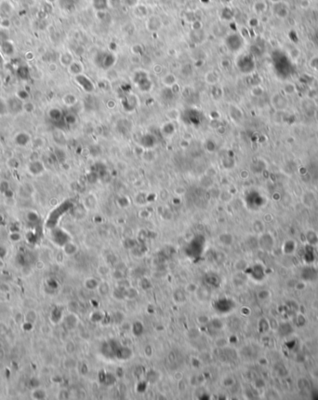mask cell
Returning a JSON list of instances; mask_svg holds the SVG:
<instances>
[{
  "mask_svg": "<svg viewBox=\"0 0 318 400\" xmlns=\"http://www.w3.org/2000/svg\"><path fill=\"white\" fill-rule=\"evenodd\" d=\"M116 57L113 52H100L96 57H95V64L96 66L103 70H107L116 64Z\"/></svg>",
  "mask_w": 318,
  "mask_h": 400,
  "instance_id": "1",
  "label": "cell"
},
{
  "mask_svg": "<svg viewBox=\"0 0 318 400\" xmlns=\"http://www.w3.org/2000/svg\"><path fill=\"white\" fill-rule=\"evenodd\" d=\"M134 82L141 91H149L152 89L153 82L149 75L144 71H138L134 75Z\"/></svg>",
  "mask_w": 318,
  "mask_h": 400,
  "instance_id": "2",
  "label": "cell"
},
{
  "mask_svg": "<svg viewBox=\"0 0 318 400\" xmlns=\"http://www.w3.org/2000/svg\"><path fill=\"white\" fill-rule=\"evenodd\" d=\"M242 45H243L242 37L237 34L228 35L225 38V46L229 51L233 52L239 51V49L242 48Z\"/></svg>",
  "mask_w": 318,
  "mask_h": 400,
  "instance_id": "3",
  "label": "cell"
},
{
  "mask_svg": "<svg viewBox=\"0 0 318 400\" xmlns=\"http://www.w3.org/2000/svg\"><path fill=\"white\" fill-rule=\"evenodd\" d=\"M75 80L81 86V88L84 91H86L87 92H91V91H94V84H93V82L88 77H86L85 75L80 74V75L75 76Z\"/></svg>",
  "mask_w": 318,
  "mask_h": 400,
  "instance_id": "4",
  "label": "cell"
},
{
  "mask_svg": "<svg viewBox=\"0 0 318 400\" xmlns=\"http://www.w3.org/2000/svg\"><path fill=\"white\" fill-rule=\"evenodd\" d=\"M161 21H160V18H158V17H156V16H152L148 21H147V28L151 31V32H154V31H156V30H158L160 27H161Z\"/></svg>",
  "mask_w": 318,
  "mask_h": 400,
  "instance_id": "5",
  "label": "cell"
},
{
  "mask_svg": "<svg viewBox=\"0 0 318 400\" xmlns=\"http://www.w3.org/2000/svg\"><path fill=\"white\" fill-rule=\"evenodd\" d=\"M67 68H68L69 73L74 75V77L77 75L83 74V70H84V67H83L82 63L77 62V61H74Z\"/></svg>",
  "mask_w": 318,
  "mask_h": 400,
  "instance_id": "6",
  "label": "cell"
},
{
  "mask_svg": "<svg viewBox=\"0 0 318 400\" xmlns=\"http://www.w3.org/2000/svg\"><path fill=\"white\" fill-rule=\"evenodd\" d=\"M176 82H177V77H175V75L171 73H168L162 77V83L164 84V86L168 88H172L176 84Z\"/></svg>",
  "mask_w": 318,
  "mask_h": 400,
  "instance_id": "7",
  "label": "cell"
},
{
  "mask_svg": "<svg viewBox=\"0 0 318 400\" xmlns=\"http://www.w3.org/2000/svg\"><path fill=\"white\" fill-rule=\"evenodd\" d=\"M108 0H92V6L97 11H105L108 8Z\"/></svg>",
  "mask_w": 318,
  "mask_h": 400,
  "instance_id": "8",
  "label": "cell"
},
{
  "mask_svg": "<svg viewBox=\"0 0 318 400\" xmlns=\"http://www.w3.org/2000/svg\"><path fill=\"white\" fill-rule=\"evenodd\" d=\"M74 61V60L73 58V55L70 52H64L60 56V62L64 67H68Z\"/></svg>",
  "mask_w": 318,
  "mask_h": 400,
  "instance_id": "9",
  "label": "cell"
},
{
  "mask_svg": "<svg viewBox=\"0 0 318 400\" xmlns=\"http://www.w3.org/2000/svg\"><path fill=\"white\" fill-rule=\"evenodd\" d=\"M78 248L77 246L74 244V243H67L65 244L64 246V254H66L67 256H73L77 252Z\"/></svg>",
  "mask_w": 318,
  "mask_h": 400,
  "instance_id": "10",
  "label": "cell"
},
{
  "mask_svg": "<svg viewBox=\"0 0 318 400\" xmlns=\"http://www.w3.org/2000/svg\"><path fill=\"white\" fill-rule=\"evenodd\" d=\"M134 14L138 18H143L147 15V7L143 5H137L134 7Z\"/></svg>",
  "mask_w": 318,
  "mask_h": 400,
  "instance_id": "11",
  "label": "cell"
},
{
  "mask_svg": "<svg viewBox=\"0 0 318 400\" xmlns=\"http://www.w3.org/2000/svg\"><path fill=\"white\" fill-rule=\"evenodd\" d=\"M205 78H206V81L208 84L214 85V84H216V83L218 82V80H219V76H218V74H216L214 71H209V72H207V73L206 74Z\"/></svg>",
  "mask_w": 318,
  "mask_h": 400,
  "instance_id": "12",
  "label": "cell"
},
{
  "mask_svg": "<svg viewBox=\"0 0 318 400\" xmlns=\"http://www.w3.org/2000/svg\"><path fill=\"white\" fill-rule=\"evenodd\" d=\"M36 319H37V314L34 310H29L26 313V314L24 315V321L32 323V324H35Z\"/></svg>",
  "mask_w": 318,
  "mask_h": 400,
  "instance_id": "13",
  "label": "cell"
},
{
  "mask_svg": "<svg viewBox=\"0 0 318 400\" xmlns=\"http://www.w3.org/2000/svg\"><path fill=\"white\" fill-rule=\"evenodd\" d=\"M46 397H47V393L43 389L37 388V389L34 390L32 393V398L34 399H44V398H46Z\"/></svg>",
  "mask_w": 318,
  "mask_h": 400,
  "instance_id": "14",
  "label": "cell"
},
{
  "mask_svg": "<svg viewBox=\"0 0 318 400\" xmlns=\"http://www.w3.org/2000/svg\"><path fill=\"white\" fill-rule=\"evenodd\" d=\"M219 239H220L221 243H222L225 245H230L233 243V237L231 234H228V233H224V234L220 235Z\"/></svg>",
  "mask_w": 318,
  "mask_h": 400,
  "instance_id": "15",
  "label": "cell"
},
{
  "mask_svg": "<svg viewBox=\"0 0 318 400\" xmlns=\"http://www.w3.org/2000/svg\"><path fill=\"white\" fill-rule=\"evenodd\" d=\"M63 100H64V103L65 105H67V106H73V105H74L75 103H76V97L74 95V94H72V93H68V94H66L65 96H64V98H63Z\"/></svg>",
  "mask_w": 318,
  "mask_h": 400,
  "instance_id": "16",
  "label": "cell"
},
{
  "mask_svg": "<svg viewBox=\"0 0 318 400\" xmlns=\"http://www.w3.org/2000/svg\"><path fill=\"white\" fill-rule=\"evenodd\" d=\"M99 291H100V294H102V296L108 295L110 292V286H109L108 283H106V282L101 283L99 284Z\"/></svg>",
  "mask_w": 318,
  "mask_h": 400,
  "instance_id": "17",
  "label": "cell"
},
{
  "mask_svg": "<svg viewBox=\"0 0 318 400\" xmlns=\"http://www.w3.org/2000/svg\"><path fill=\"white\" fill-rule=\"evenodd\" d=\"M125 293H126V289L123 287L118 286L116 290H114V297L116 299H121L122 298H126L125 297Z\"/></svg>",
  "mask_w": 318,
  "mask_h": 400,
  "instance_id": "18",
  "label": "cell"
},
{
  "mask_svg": "<svg viewBox=\"0 0 318 400\" xmlns=\"http://www.w3.org/2000/svg\"><path fill=\"white\" fill-rule=\"evenodd\" d=\"M138 296V291L133 288V287H127L126 289V293H125V297L129 299H133Z\"/></svg>",
  "mask_w": 318,
  "mask_h": 400,
  "instance_id": "19",
  "label": "cell"
},
{
  "mask_svg": "<svg viewBox=\"0 0 318 400\" xmlns=\"http://www.w3.org/2000/svg\"><path fill=\"white\" fill-rule=\"evenodd\" d=\"M85 286H86L88 289L93 290V289H95L96 287H98V286H99V284H98V282H97L95 279H88V280L85 282Z\"/></svg>",
  "mask_w": 318,
  "mask_h": 400,
  "instance_id": "20",
  "label": "cell"
},
{
  "mask_svg": "<svg viewBox=\"0 0 318 400\" xmlns=\"http://www.w3.org/2000/svg\"><path fill=\"white\" fill-rule=\"evenodd\" d=\"M196 321H197V323H198V324H200V325H202V326H205V325H206V324H208V323L210 322V319H209V317H208L207 315H206V314H201V315H198V316H197Z\"/></svg>",
  "mask_w": 318,
  "mask_h": 400,
  "instance_id": "21",
  "label": "cell"
},
{
  "mask_svg": "<svg viewBox=\"0 0 318 400\" xmlns=\"http://www.w3.org/2000/svg\"><path fill=\"white\" fill-rule=\"evenodd\" d=\"M113 278L116 279V280H117V281H120V280L124 279L125 275H124L122 269H115V271L113 272Z\"/></svg>",
  "mask_w": 318,
  "mask_h": 400,
  "instance_id": "22",
  "label": "cell"
},
{
  "mask_svg": "<svg viewBox=\"0 0 318 400\" xmlns=\"http://www.w3.org/2000/svg\"><path fill=\"white\" fill-rule=\"evenodd\" d=\"M173 297H174V299H175V300L177 302H183L185 300V296H184V294L182 291H176L174 293Z\"/></svg>",
  "mask_w": 318,
  "mask_h": 400,
  "instance_id": "23",
  "label": "cell"
},
{
  "mask_svg": "<svg viewBox=\"0 0 318 400\" xmlns=\"http://www.w3.org/2000/svg\"><path fill=\"white\" fill-rule=\"evenodd\" d=\"M284 90H285V91H286L287 93H289V94L294 93V92H295V91H296V89H295V85H294V84H292V83H287V84H286V85H285V87H284Z\"/></svg>",
  "mask_w": 318,
  "mask_h": 400,
  "instance_id": "24",
  "label": "cell"
},
{
  "mask_svg": "<svg viewBox=\"0 0 318 400\" xmlns=\"http://www.w3.org/2000/svg\"><path fill=\"white\" fill-rule=\"evenodd\" d=\"M0 26H1L2 28H4V29H8V28L11 26V22H10V20H9V19H7V18H4V19H2V20H1V22H0Z\"/></svg>",
  "mask_w": 318,
  "mask_h": 400,
  "instance_id": "25",
  "label": "cell"
},
{
  "mask_svg": "<svg viewBox=\"0 0 318 400\" xmlns=\"http://www.w3.org/2000/svg\"><path fill=\"white\" fill-rule=\"evenodd\" d=\"M68 309H69V311H71L72 313H74L75 311H77V309H78V304H77V302H76V301H71V302H69V304H68Z\"/></svg>",
  "mask_w": 318,
  "mask_h": 400,
  "instance_id": "26",
  "label": "cell"
},
{
  "mask_svg": "<svg viewBox=\"0 0 318 400\" xmlns=\"http://www.w3.org/2000/svg\"><path fill=\"white\" fill-rule=\"evenodd\" d=\"M21 234H20V233H18V232H12V233L9 235V239H10L12 242H19V241L21 240Z\"/></svg>",
  "mask_w": 318,
  "mask_h": 400,
  "instance_id": "27",
  "label": "cell"
},
{
  "mask_svg": "<svg viewBox=\"0 0 318 400\" xmlns=\"http://www.w3.org/2000/svg\"><path fill=\"white\" fill-rule=\"evenodd\" d=\"M65 349H66V351L68 352V353H74V350H75V346H74V342H72V341H69V342H67V344H66V346H65Z\"/></svg>",
  "mask_w": 318,
  "mask_h": 400,
  "instance_id": "28",
  "label": "cell"
},
{
  "mask_svg": "<svg viewBox=\"0 0 318 400\" xmlns=\"http://www.w3.org/2000/svg\"><path fill=\"white\" fill-rule=\"evenodd\" d=\"M98 272L101 275H106L109 272V269L105 266H101L98 269Z\"/></svg>",
  "mask_w": 318,
  "mask_h": 400,
  "instance_id": "29",
  "label": "cell"
},
{
  "mask_svg": "<svg viewBox=\"0 0 318 400\" xmlns=\"http://www.w3.org/2000/svg\"><path fill=\"white\" fill-rule=\"evenodd\" d=\"M9 290H10V287L8 286V284H0V291H2L4 293H7Z\"/></svg>",
  "mask_w": 318,
  "mask_h": 400,
  "instance_id": "30",
  "label": "cell"
},
{
  "mask_svg": "<svg viewBox=\"0 0 318 400\" xmlns=\"http://www.w3.org/2000/svg\"><path fill=\"white\" fill-rule=\"evenodd\" d=\"M186 290H187L188 292H190V293L195 292V290H196V285H195L194 284H189L186 286Z\"/></svg>",
  "mask_w": 318,
  "mask_h": 400,
  "instance_id": "31",
  "label": "cell"
},
{
  "mask_svg": "<svg viewBox=\"0 0 318 400\" xmlns=\"http://www.w3.org/2000/svg\"><path fill=\"white\" fill-rule=\"evenodd\" d=\"M185 189L183 188V187H179V188H177L176 190H175V193L177 194V195H183L184 193H185Z\"/></svg>",
  "mask_w": 318,
  "mask_h": 400,
  "instance_id": "32",
  "label": "cell"
},
{
  "mask_svg": "<svg viewBox=\"0 0 318 400\" xmlns=\"http://www.w3.org/2000/svg\"><path fill=\"white\" fill-rule=\"evenodd\" d=\"M178 383H179V388H180V390L181 391H184L186 389V386H187L186 383L184 381H183V380L179 381Z\"/></svg>",
  "mask_w": 318,
  "mask_h": 400,
  "instance_id": "33",
  "label": "cell"
},
{
  "mask_svg": "<svg viewBox=\"0 0 318 400\" xmlns=\"http://www.w3.org/2000/svg\"><path fill=\"white\" fill-rule=\"evenodd\" d=\"M138 1L139 0H125V2L130 7H136L138 5Z\"/></svg>",
  "mask_w": 318,
  "mask_h": 400,
  "instance_id": "34",
  "label": "cell"
},
{
  "mask_svg": "<svg viewBox=\"0 0 318 400\" xmlns=\"http://www.w3.org/2000/svg\"><path fill=\"white\" fill-rule=\"evenodd\" d=\"M183 373H182V372H176V373L174 374V376H173V378H174L177 382H179V381L183 380Z\"/></svg>",
  "mask_w": 318,
  "mask_h": 400,
  "instance_id": "35",
  "label": "cell"
},
{
  "mask_svg": "<svg viewBox=\"0 0 318 400\" xmlns=\"http://www.w3.org/2000/svg\"><path fill=\"white\" fill-rule=\"evenodd\" d=\"M216 344H217V346H219V347H222V346H224L225 344H226V341L223 339V338H219L217 341H216Z\"/></svg>",
  "mask_w": 318,
  "mask_h": 400,
  "instance_id": "36",
  "label": "cell"
},
{
  "mask_svg": "<svg viewBox=\"0 0 318 400\" xmlns=\"http://www.w3.org/2000/svg\"><path fill=\"white\" fill-rule=\"evenodd\" d=\"M49 70L50 71V72H54V71H56L57 70V66H56V64H50V66H49Z\"/></svg>",
  "mask_w": 318,
  "mask_h": 400,
  "instance_id": "37",
  "label": "cell"
},
{
  "mask_svg": "<svg viewBox=\"0 0 318 400\" xmlns=\"http://www.w3.org/2000/svg\"><path fill=\"white\" fill-rule=\"evenodd\" d=\"M145 353H146V355H148V356L152 355V347L147 346V347L145 348Z\"/></svg>",
  "mask_w": 318,
  "mask_h": 400,
  "instance_id": "38",
  "label": "cell"
},
{
  "mask_svg": "<svg viewBox=\"0 0 318 400\" xmlns=\"http://www.w3.org/2000/svg\"><path fill=\"white\" fill-rule=\"evenodd\" d=\"M4 266H5V263H4V261L2 260V259L0 258V269H2Z\"/></svg>",
  "mask_w": 318,
  "mask_h": 400,
  "instance_id": "39",
  "label": "cell"
},
{
  "mask_svg": "<svg viewBox=\"0 0 318 400\" xmlns=\"http://www.w3.org/2000/svg\"><path fill=\"white\" fill-rule=\"evenodd\" d=\"M2 85H3V82H2V80H1V78H0V88L2 87Z\"/></svg>",
  "mask_w": 318,
  "mask_h": 400,
  "instance_id": "40",
  "label": "cell"
}]
</instances>
